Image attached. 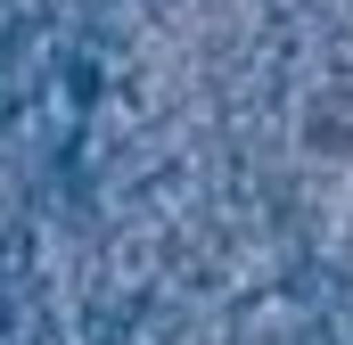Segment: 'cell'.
Wrapping results in <instances>:
<instances>
[{
	"label": "cell",
	"mask_w": 353,
	"mask_h": 345,
	"mask_svg": "<svg viewBox=\"0 0 353 345\" xmlns=\"http://www.w3.org/2000/svg\"><path fill=\"white\" fill-rule=\"evenodd\" d=\"M296 140H304V157H321V165H353V83H321L304 107H296Z\"/></svg>",
	"instance_id": "1"
},
{
	"label": "cell",
	"mask_w": 353,
	"mask_h": 345,
	"mask_svg": "<svg viewBox=\"0 0 353 345\" xmlns=\"http://www.w3.org/2000/svg\"><path fill=\"white\" fill-rule=\"evenodd\" d=\"M337 214H345V230H353V165H345V197H337Z\"/></svg>",
	"instance_id": "2"
}]
</instances>
